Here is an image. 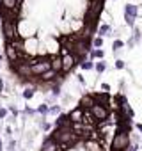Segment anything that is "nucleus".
I'll list each match as a JSON object with an SVG mask.
<instances>
[{
	"instance_id": "nucleus-11",
	"label": "nucleus",
	"mask_w": 142,
	"mask_h": 151,
	"mask_svg": "<svg viewBox=\"0 0 142 151\" xmlns=\"http://www.w3.org/2000/svg\"><path fill=\"white\" fill-rule=\"evenodd\" d=\"M93 103H94V96L93 94H82L80 100H78V107L82 110H89L93 107Z\"/></svg>"
},
{
	"instance_id": "nucleus-29",
	"label": "nucleus",
	"mask_w": 142,
	"mask_h": 151,
	"mask_svg": "<svg viewBox=\"0 0 142 151\" xmlns=\"http://www.w3.org/2000/svg\"><path fill=\"white\" fill-rule=\"evenodd\" d=\"M124 66H126V64H124V60H123V59H115V64H114V68H115V69H124Z\"/></svg>"
},
{
	"instance_id": "nucleus-9",
	"label": "nucleus",
	"mask_w": 142,
	"mask_h": 151,
	"mask_svg": "<svg viewBox=\"0 0 142 151\" xmlns=\"http://www.w3.org/2000/svg\"><path fill=\"white\" fill-rule=\"evenodd\" d=\"M39 78H41V82H43V84H55V82H62V80H60V73H57V71H53V69L44 71Z\"/></svg>"
},
{
	"instance_id": "nucleus-26",
	"label": "nucleus",
	"mask_w": 142,
	"mask_h": 151,
	"mask_svg": "<svg viewBox=\"0 0 142 151\" xmlns=\"http://www.w3.org/2000/svg\"><path fill=\"white\" fill-rule=\"evenodd\" d=\"M48 110H50V107H48L46 103H41V105L36 109V114H39V116H48Z\"/></svg>"
},
{
	"instance_id": "nucleus-40",
	"label": "nucleus",
	"mask_w": 142,
	"mask_h": 151,
	"mask_svg": "<svg viewBox=\"0 0 142 151\" xmlns=\"http://www.w3.org/2000/svg\"><path fill=\"white\" fill-rule=\"evenodd\" d=\"M112 151H121V149H112Z\"/></svg>"
},
{
	"instance_id": "nucleus-14",
	"label": "nucleus",
	"mask_w": 142,
	"mask_h": 151,
	"mask_svg": "<svg viewBox=\"0 0 142 151\" xmlns=\"http://www.w3.org/2000/svg\"><path fill=\"white\" fill-rule=\"evenodd\" d=\"M84 147L85 151H103V146L100 144V140H94V139H87L84 142Z\"/></svg>"
},
{
	"instance_id": "nucleus-10",
	"label": "nucleus",
	"mask_w": 142,
	"mask_h": 151,
	"mask_svg": "<svg viewBox=\"0 0 142 151\" xmlns=\"http://www.w3.org/2000/svg\"><path fill=\"white\" fill-rule=\"evenodd\" d=\"M67 119H69V123H71V124H75V123H82V119H84V110H82L80 107L71 109V112L67 114Z\"/></svg>"
},
{
	"instance_id": "nucleus-33",
	"label": "nucleus",
	"mask_w": 142,
	"mask_h": 151,
	"mask_svg": "<svg viewBox=\"0 0 142 151\" xmlns=\"http://www.w3.org/2000/svg\"><path fill=\"white\" fill-rule=\"evenodd\" d=\"M101 93H110V86H108L107 82L101 84Z\"/></svg>"
},
{
	"instance_id": "nucleus-17",
	"label": "nucleus",
	"mask_w": 142,
	"mask_h": 151,
	"mask_svg": "<svg viewBox=\"0 0 142 151\" xmlns=\"http://www.w3.org/2000/svg\"><path fill=\"white\" fill-rule=\"evenodd\" d=\"M55 126L57 128H66V126H71L69 119H67V114H59L57 119H55Z\"/></svg>"
},
{
	"instance_id": "nucleus-28",
	"label": "nucleus",
	"mask_w": 142,
	"mask_h": 151,
	"mask_svg": "<svg viewBox=\"0 0 142 151\" xmlns=\"http://www.w3.org/2000/svg\"><path fill=\"white\" fill-rule=\"evenodd\" d=\"M101 20H103L105 23L112 25V14H110V13H105V11H103V13H101Z\"/></svg>"
},
{
	"instance_id": "nucleus-2",
	"label": "nucleus",
	"mask_w": 142,
	"mask_h": 151,
	"mask_svg": "<svg viewBox=\"0 0 142 151\" xmlns=\"http://www.w3.org/2000/svg\"><path fill=\"white\" fill-rule=\"evenodd\" d=\"M131 144V139H130V132L126 130H117L115 135L112 137V149H121V151H126L128 146Z\"/></svg>"
},
{
	"instance_id": "nucleus-6",
	"label": "nucleus",
	"mask_w": 142,
	"mask_h": 151,
	"mask_svg": "<svg viewBox=\"0 0 142 151\" xmlns=\"http://www.w3.org/2000/svg\"><path fill=\"white\" fill-rule=\"evenodd\" d=\"M62 57V71H60V75H66L67 73H71L75 69V66H77V57H75V53H66V55H60Z\"/></svg>"
},
{
	"instance_id": "nucleus-36",
	"label": "nucleus",
	"mask_w": 142,
	"mask_h": 151,
	"mask_svg": "<svg viewBox=\"0 0 142 151\" xmlns=\"http://www.w3.org/2000/svg\"><path fill=\"white\" fill-rule=\"evenodd\" d=\"M14 147H16V142H14V140H9V144H7V151H14Z\"/></svg>"
},
{
	"instance_id": "nucleus-24",
	"label": "nucleus",
	"mask_w": 142,
	"mask_h": 151,
	"mask_svg": "<svg viewBox=\"0 0 142 151\" xmlns=\"http://www.w3.org/2000/svg\"><path fill=\"white\" fill-rule=\"evenodd\" d=\"M80 68H82L84 71H91V69H94V60H91V59H87V60H84V62H80Z\"/></svg>"
},
{
	"instance_id": "nucleus-39",
	"label": "nucleus",
	"mask_w": 142,
	"mask_h": 151,
	"mask_svg": "<svg viewBox=\"0 0 142 151\" xmlns=\"http://www.w3.org/2000/svg\"><path fill=\"white\" fill-rule=\"evenodd\" d=\"M4 149V146H2V139H0V151H2Z\"/></svg>"
},
{
	"instance_id": "nucleus-32",
	"label": "nucleus",
	"mask_w": 142,
	"mask_h": 151,
	"mask_svg": "<svg viewBox=\"0 0 142 151\" xmlns=\"http://www.w3.org/2000/svg\"><path fill=\"white\" fill-rule=\"evenodd\" d=\"M77 80H78L80 86H85V78H84V75H82V73H77Z\"/></svg>"
},
{
	"instance_id": "nucleus-13",
	"label": "nucleus",
	"mask_w": 142,
	"mask_h": 151,
	"mask_svg": "<svg viewBox=\"0 0 142 151\" xmlns=\"http://www.w3.org/2000/svg\"><path fill=\"white\" fill-rule=\"evenodd\" d=\"M50 69H53V71H57V73L62 71V57H60V55L53 53V55L50 57Z\"/></svg>"
},
{
	"instance_id": "nucleus-34",
	"label": "nucleus",
	"mask_w": 142,
	"mask_h": 151,
	"mask_svg": "<svg viewBox=\"0 0 142 151\" xmlns=\"http://www.w3.org/2000/svg\"><path fill=\"white\" fill-rule=\"evenodd\" d=\"M9 112H11V114H13V116H14V117H16V116H18V114H20V112H18V109H16V107H14V105H9Z\"/></svg>"
},
{
	"instance_id": "nucleus-18",
	"label": "nucleus",
	"mask_w": 142,
	"mask_h": 151,
	"mask_svg": "<svg viewBox=\"0 0 142 151\" xmlns=\"http://www.w3.org/2000/svg\"><path fill=\"white\" fill-rule=\"evenodd\" d=\"M124 14L126 16H131V18H137L138 16V7L135 4H126L124 6Z\"/></svg>"
},
{
	"instance_id": "nucleus-35",
	"label": "nucleus",
	"mask_w": 142,
	"mask_h": 151,
	"mask_svg": "<svg viewBox=\"0 0 142 151\" xmlns=\"http://www.w3.org/2000/svg\"><path fill=\"white\" fill-rule=\"evenodd\" d=\"M62 101H64V105H69V103H71V101H73V98H71V96H69V94H66V96H64V98H62Z\"/></svg>"
},
{
	"instance_id": "nucleus-12",
	"label": "nucleus",
	"mask_w": 142,
	"mask_h": 151,
	"mask_svg": "<svg viewBox=\"0 0 142 151\" xmlns=\"http://www.w3.org/2000/svg\"><path fill=\"white\" fill-rule=\"evenodd\" d=\"M39 151H60V149H59V144H57L52 137H46V139L43 140V146H41Z\"/></svg>"
},
{
	"instance_id": "nucleus-37",
	"label": "nucleus",
	"mask_w": 142,
	"mask_h": 151,
	"mask_svg": "<svg viewBox=\"0 0 142 151\" xmlns=\"http://www.w3.org/2000/svg\"><path fill=\"white\" fill-rule=\"evenodd\" d=\"M6 133H7V135H11V133H13V130H11L9 126H6Z\"/></svg>"
},
{
	"instance_id": "nucleus-16",
	"label": "nucleus",
	"mask_w": 142,
	"mask_h": 151,
	"mask_svg": "<svg viewBox=\"0 0 142 151\" xmlns=\"http://www.w3.org/2000/svg\"><path fill=\"white\" fill-rule=\"evenodd\" d=\"M98 36L100 37H108V36H112V25H108V23H101L100 27H98Z\"/></svg>"
},
{
	"instance_id": "nucleus-22",
	"label": "nucleus",
	"mask_w": 142,
	"mask_h": 151,
	"mask_svg": "<svg viewBox=\"0 0 142 151\" xmlns=\"http://www.w3.org/2000/svg\"><path fill=\"white\" fill-rule=\"evenodd\" d=\"M107 66H108V64L105 62V59H103V60H98V62H94V69H96V73H98V75L105 73V71H107Z\"/></svg>"
},
{
	"instance_id": "nucleus-25",
	"label": "nucleus",
	"mask_w": 142,
	"mask_h": 151,
	"mask_svg": "<svg viewBox=\"0 0 142 151\" xmlns=\"http://www.w3.org/2000/svg\"><path fill=\"white\" fill-rule=\"evenodd\" d=\"M48 114H50V116H59V114H62V107H60L59 103H55V105H50V110H48Z\"/></svg>"
},
{
	"instance_id": "nucleus-8",
	"label": "nucleus",
	"mask_w": 142,
	"mask_h": 151,
	"mask_svg": "<svg viewBox=\"0 0 142 151\" xmlns=\"http://www.w3.org/2000/svg\"><path fill=\"white\" fill-rule=\"evenodd\" d=\"M4 57H6V60L11 62V64H16V62L22 59L20 53L14 50V46H13L11 43H7V41H6V45H4Z\"/></svg>"
},
{
	"instance_id": "nucleus-38",
	"label": "nucleus",
	"mask_w": 142,
	"mask_h": 151,
	"mask_svg": "<svg viewBox=\"0 0 142 151\" xmlns=\"http://www.w3.org/2000/svg\"><path fill=\"white\" fill-rule=\"evenodd\" d=\"M135 126H137V128H138V130L142 132V124H140V123H135Z\"/></svg>"
},
{
	"instance_id": "nucleus-20",
	"label": "nucleus",
	"mask_w": 142,
	"mask_h": 151,
	"mask_svg": "<svg viewBox=\"0 0 142 151\" xmlns=\"http://www.w3.org/2000/svg\"><path fill=\"white\" fill-rule=\"evenodd\" d=\"M94 96V101L96 103H101V105H108V100H110V96H108V93L105 94V93H98V94H93Z\"/></svg>"
},
{
	"instance_id": "nucleus-4",
	"label": "nucleus",
	"mask_w": 142,
	"mask_h": 151,
	"mask_svg": "<svg viewBox=\"0 0 142 151\" xmlns=\"http://www.w3.org/2000/svg\"><path fill=\"white\" fill-rule=\"evenodd\" d=\"M30 69H32V77H41L44 71L50 69V59L46 57H36V59H30Z\"/></svg>"
},
{
	"instance_id": "nucleus-21",
	"label": "nucleus",
	"mask_w": 142,
	"mask_h": 151,
	"mask_svg": "<svg viewBox=\"0 0 142 151\" xmlns=\"http://www.w3.org/2000/svg\"><path fill=\"white\" fill-rule=\"evenodd\" d=\"M34 94H36V87H32V86H30V87H25V89H23V93H22L23 100H27V101H29V100H32V98H34Z\"/></svg>"
},
{
	"instance_id": "nucleus-23",
	"label": "nucleus",
	"mask_w": 142,
	"mask_h": 151,
	"mask_svg": "<svg viewBox=\"0 0 142 151\" xmlns=\"http://www.w3.org/2000/svg\"><path fill=\"white\" fill-rule=\"evenodd\" d=\"M103 43H105V39H103V37H100V36L91 37V46H93V48H101V46H103Z\"/></svg>"
},
{
	"instance_id": "nucleus-1",
	"label": "nucleus",
	"mask_w": 142,
	"mask_h": 151,
	"mask_svg": "<svg viewBox=\"0 0 142 151\" xmlns=\"http://www.w3.org/2000/svg\"><path fill=\"white\" fill-rule=\"evenodd\" d=\"M52 139L59 144V149H60V151H62V149H67L69 146H73V144L78 140L77 133L71 130V126H66V128H55L53 133H52Z\"/></svg>"
},
{
	"instance_id": "nucleus-5",
	"label": "nucleus",
	"mask_w": 142,
	"mask_h": 151,
	"mask_svg": "<svg viewBox=\"0 0 142 151\" xmlns=\"http://www.w3.org/2000/svg\"><path fill=\"white\" fill-rule=\"evenodd\" d=\"M89 112L93 114V117L98 121V123H101V121H105L107 117H108V114H110V110H108V105H101V103H93V107L89 109Z\"/></svg>"
},
{
	"instance_id": "nucleus-19",
	"label": "nucleus",
	"mask_w": 142,
	"mask_h": 151,
	"mask_svg": "<svg viewBox=\"0 0 142 151\" xmlns=\"http://www.w3.org/2000/svg\"><path fill=\"white\" fill-rule=\"evenodd\" d=\"M89 59H91V60H94V59L103 60V59H105V50H103V48H94L93 52H89Z\"/></svg>"
},
{
	"instance_id": "nucleus-3",
	"label": "nucleus",
	"mask_w": 142,
	"mask_h": 151,
	"mask_svg": "<svg viewBox=\"0 0 142 151\" xmlns=\"http://www.w3.org/2000/svg\"><path fill=\"white\" fill-rule=\"evenodd\" d=\"M0 25H2V34H4V37H6L7 43H11L16 37H20L16 20H0Z\"/></svg>"
},
{
	"instance_id": "nucleus-27",
	"label": "nucleus",
	"mask_w": 142,
	"mask_h": 151,
	"mask_svg": "<svg viewBox=\"0 0 142 151\" xmlns=\"http://www.w3.org/2000/svg\"><path fill=\"white\" fill-rule=\"evenodd\" d=\"M121 48H124V43H123L121 39H114V43H112V50H114V53H119Z\"/></svg>"
},
{
	"instance_id": "nucleus-31",
	"label": "nucleus",
	"mask_w": 142,
	"mask_h": 151,
	"mask_svg": "<svg viewBox=\"0 0 142 151\" xmlns=\"http://www.w3.org/2000/svg\"><path fill=\"white\" fill-rule=\"evenodd\" d=\"M6 117H7V109L0 103V119H6Z\"/></svg>"
},
{
	"instance_id": "nucleus-30",
	"label": "nucleus",
	"mask_w": 142,
	"mask_h": 151,
	"mask_svg": "<svg viewBox=\"0 0 142 151\" xmlns=\"http://www.w3.org/2000/svg\"><path fill=\"white\" fill-rule=\"evenodd\" d=\"M44 103H46L48 107H50V105H55V103H57V96H53V94H52V96H48Z\"/></svg>"
},
{
	"instance_id": "nucleus-15",
	"label": "nucleus",
	"mask_w": 142,
	"mask_h": 151,
	"mask_svg": "<svg viewBox=\"0 0 142 151\" xmlns=\"http://www.w3.org/2000/svg\"><path fill=\"white\" fill-rule=\"evenodd\" d=\"M20 2L22 0H0V6H2L4 9H7V11H18V7H20Z\"/></svg>"
},
{
	"instance_id": "nucleus-7",
	"label": "nucleus",
	"mask_w": 142,
	"mask_h": 151,
	"mask_svg": "<svg viewBox=\"0 0 142 151\" xmlns=\"http://www.w3.org/2000/svg\"><path fill=\"white\" fill-rule=\"evenodd\" d=\"M16 64H18V62H16ZM14 69H16V75H18L20 78H23V80L34 78V77H32V69H30V62H29V60H23L22 64L14 66Z\"/></svg>"
}]
</instances>
